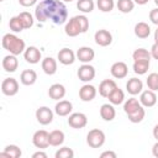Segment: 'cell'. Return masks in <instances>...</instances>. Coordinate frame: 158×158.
Returning <instances> with one entry per match:
<instances>
[{
	"label": "cell",
	"instance_id": "1",
	"mask_svg": "<svg viewBox=\"0 0 158 158\" xmlns=\"http://www.w3.org/2000/svg\"><path fill=\"white\" fill-rule=\"evenodd\" d=\"M35 16L40 22L52 21L54 25H63L68 19V10L59 0H43L36 6Z\"/></svg>",
	"mask_w": 158,
	"mask_h": 158
},
{
	"label": "cell",
	"instance_id": "2",
	"mask_svg": "<svg viewBox=\"0 0 158 158\" xmlns=\"http://www.w3.org/2000/svg\"><path fill=\"white\" fill-rule=\"evenodd\" d=\"M89 30V20L85 15H77L69 19L67 22L64 31L69 37H75L80 33H85Z\"/></svg>",
	"mask_w": 158,
	"mask_h": 158
},
{
	"label": "cell",
	"instance_id": "3",
	"mask_svg": "<svg viewBox=\"0 0 158 158\" xmlns=\"http://www.w3.org/2000/svg\"><path fill=\"white\" fill-rule=\"evenodd\" d=\"M1 43H2V47L6 51H9L11 54H15V56H19V54L23 53L25 49H26L25 41L21 40L20 37H17L14 33H6V35H4Z\"/></svg>",
	"mask_w": 158,
	"mask_h": 158
},
{
	"label": "cell",
	"instance_id": "4",
	"mask_svg": "<svg viewBox=\"0 0 158 158\" xmlns=\"http://www.w3.org/2000/svg\"><path fill=\"white\" fill-rule=\"evenodd\" d=\"M105 139H106V137H105L104 131H101L99 128H93L86 135V143L91 148H100V147H102L104 143H105Z\"/></svg>",
	"mask_w": 158,
	"mask_h": 158
},
{
	"label": "cell",
	"instance_id": "5",
	"mask_svg": "<svg viewBox=\"0 0 158 158\" xmlns=\"http://www.w3.org/2000/svg\"><path fill=\"white\" fill-rule=\"evenodd\" d=\"M32 143L38 149H44L49 146V133L44 130H38L32 136Z\"/></svg>",
	"mask_w": 158,
	"mask_h": 158
},
{
	"label": "cell",
	"instance_id": "6",
	"mask_svg": "<svg viewBox=\"0 0 158 158\" xmlns=\"http://www.w3.org/2000/svg\"><path fill=\"white\" fill-rule=\"evenodd\" d=\"M77 74H78V78H79L81 81L89 83V81H91V80L95 78L96 72H95V68H94L93 65H90L89 63H84L83 65L79 67Z\"/></svg>",
	"mask_w": 158,
	"mask_h": 158
},
{
	"label": "cell",
	"instance_id": "7",
	"mask_svg": "<svg viewBox=\"0 0 158 158\" xmlns=\"http://www.w3.org/2000/svg\"><path fill=\"white\" fill-rule=\"evenodd\" d=\"M1 91L6 96H14L19 93V83L15 78H6L1 83Z\"/></svg>",
	"mask_w": 158,
	"mask_h": 158
},
{
	"label": "cell",
	"instance_id": "8",
	"mask_svg": "<svg viewBox=\"0 0 158 158\" xmlns=\"http://www.w3.org/2000/svg\"><path fill=\"white\" fill-rule=\"evenodd\" d=\"M68 125L73 128H84L86 125H88V117L83 112H74V114H70L69 115V118H68Z\"/></svg>",
	"mask_w": 158,
	"mask_h": 158
},
{
	"label": "cell",
	"instance_id": "9",
	"mask_svg": "<svg viewBox=\"0 0 158 158\" xmlns=\"http://www.w3.org/2000/svg\"><path fill=\"white\" fill-rule=\"evenodd\" d=\"M94 40H95V43L98 46H100V47H107V46H110L112 43V35L107 30L101 28V30H98L95 32Z\"/></svg>",
	"mask_w": 158,
	"mask_h": 158
},
{
	"label": "cell",
	"instance_id": "10",
	"mask_svg": "<svg viewBox=\"0 0 158 158\" xmlns=\"http://www.w3.org/2000/svg\"><path fill=\"white\" fill-rule=\"evenodd\" d=\"M36 118L41 125H49L53 121V111L47 106H41L36 110Z\"/></svg>",
	"mask_w": 158,
	"mask_h": 158
},
{
	"label": "cell",
	"instance_id": "11",
	"mask_svg": "<svg viewBox=\"0 0 158 158\" xmlns=\"http://www.w3.org/2000/svg\"><path fill=\"white\" fill-rule=\"evenodd\" d=\"M23 57H25V60H26L27 63H30V64H36V63H38V62L41 60L42 53H41V51H40L37 47L30 46V47H27V48L25 49Z\"/></svg>",
	"mask_w": 158,
	"mask_h": 158
},
{
	"label": "cell",
	"instance_id": "12",
	"mask_svg": "<svg viewBox=\"0 0 158 158\" xmlns=\"http://www.w3.org/2000/svg\"><path fill=\"white\" fill-rule=\"evenodd\" d=\"M111 75L116 79H123L128 74V67L125 62H115L110 68Z\"/></svg>",
	"mask_w": 158,
	"mask_h": 158
},
{
	"label": "cell",
	"instance_id": "13",
	"mask_svg": "<svg viewBox=\"0 0 158 158\" xmlns=\"http://www.w3.org/2000/svg\"><path fill=\"white\" fill-rule=\"evenodd\" d=\"M59 63H62L63 65H70L75 62V58H77V54L69 49V48H62L59 52H58V56H57Z\"/></svg>",
	"mask_w": 158,
	"mask_h": 158
},
{
	"label": "cell",
	"instance_id": "14",
	"mask_svg": "<svg viewBox=\"0 0 158 158\" xmlns=\"http://www.w3.org/2000/svg\"><path fill=\"white\" fill-rule=\"evenodd\" d=\"M96 96V88L91 84H85L79 89V98L81 101H91Z\"/></svg>",
	"mask_w": 158,
	"mask_h": 158
},
{
	"label": "cell",
	"instance_id": "15",
	"mask_svg": "<svg viewBox=\"0 0 158 158\" xmlns=\"http://www.w3.org/2000/svg\"><path fill=\"white\" fill-rule=\"evenodd\" d=\"M139 102L143 107H152L156 105L157 102V95L153 90L148 89V90H144L141 93V96H139Z\"/></svg>",
	"mask_w": 158,
	"mask_h": 158
},
{
	"label": "cell",
	"instance_id": "16",
	"mask_svg": "<svg viewBox=\"0 0 158 158\" xmlns=\"http://www.w3.org/2000/svg\"><path fill=\"white\" fill-rule=\"evenodd\" d=\"M77 58L81 62V63H90L94 57H95V52L91 47H86V46H83L80 47L78 51H77Z\"/></svg>",
	"mask_w": 158,
	"mask_h": 158
},
{
	"label": "cell",
	"instance_id": "17",
	"mask_svg": "<svg viewBox=\"0 0 158 158\" xmlns=\"http://www.w3.org/2000/svg\"><path fill=\"white\" fill-rule=\"evenodd\" d=\"M116 88H117V84H116L115 80H112V79H105L99 85V94L102 98H107Z\"/></svg>",
	"mask_w": 158,
	"mask_h": 158
},
{
	"label": "cell",
	"instance_id": "18",
	"mask_svg": "<svg viewBox=\"0 0 158 158\" xmlns=\"http://www.w3.org/2000/svg\"><path fill=\"white\" fill-rule=\"evenodd\" d=\"M142 89H143V83L141 79L138 78H131L127 80L126 83V90L128 94L131 95H137V94H141L142 93Z\"/></svg>",
	"mask_w": 158,
	"mask_h": 158
},
{
	"label": "cell",
	"instance_id": "19",
	"mask_svg": "<svg viewBox=\"0 0 158 158\" xmlns=\"http://www.w3.org/2000/svg\"><path fill=\"white\" fill-rule=\"evenodd\" d=\"M19 67V60H17V56L15 54H7L2 59V68L5 69V72H9V73H14L16 72Z\"/></svg>",
	"mask_w": 158,
	"mask_h": 158
},
{
	"label": "cell",
	"instance_id": "20",
	"mask_svg": "<svg viewBox=\"0 0 158 158\" xmlns=\"http://www.w3.org/2000/svg\"><path fill=\"white\" fill-rule=\"evenodd\" d=\"M73 110V105L68 100H59L54 106V112L58 116H68Z\"/></svg>",
	"mask_w": 158,
	"mask_h": 158
},
{
	"label": "cell",
	"instance_id": "21",
	"mask_svg": "<svg viewBox=\"0 0 158 158\" xmlns=\"http://www.w3.org/2000/svg\"><path fill=\"white\" fill-rule=\"evenodd\" d=\"M48 95L51 99L53 100H60L65 96V88L63 84H59V83H56V84H52L48 89Z\"/></svg>",
	"mask_w": 158,
	"mask_h": 158
},
{
	"label": "cell",
	"instance_id": "22",
	"mask_svg": "<svg viewBox=\"0 0 158 158\" xmlns=\"http://www.w3.org/2000/svg\"><path fill=\"white\" fill-rule=\"evenodd\" d=\"M41 67L47 75H53L57 72V60L52 57H46L44 59H42Z\"/></svg>",
	"mask_w": 158,
	"mask_h": 158
},
{
	"label": "cell",
	"instance_id": "23",
	"mask_svg": "<svg viewBox=\"0 0 158 158\" xmlns=\"http://www.w3.org/2000/svg\"><path fill=\"white\" fill-rule=\"evenodd\" d=\"M36 80H37V73L33 69H25L20 75V81L26 86L33 85Z\"/></svg>",
	"mask_w": 158,
	"mask_h": 158
},
{
	"label": "cell",
	"instance_id": "24",
	"mask_svg": "<svg viewBox=\"0 0 158 158\" xmlns=\"http://www.w3.org/2000/svg\"><path fill=\"white\" fill-rule=\"evenodd\" d=\"M100 116L104 121H112L116 117V110L112 104H104L100 107Z\"/></svg>",
	"mask_w": 158,
	"mask_h": 158
},
{
	"label": "cell",
	"instance_id": "25",
	"mask_svg": "<svg viewBox=\"0 0 158 158\" xmlns=\"http://www.w3.org/2000/svg\"><path fill=\"white\" fill-rule=\"evenodd\" d=\"M64 132L60 130H53L52 132H49V146L53 147H58L60 144H63L64 142Z\"/></svg>",
	"mask_w": 158,
	"mask_h": 158
},
{
	"label": "cell",
	"instance_id": "26",
	"mask_svg": "<svg viewBox=\"0 0 158 158\" xmlns=\"http://www.w3.org/2000/svg\"><path fill=\"white\" fill-rule=\"evenodd\" d=\"M22 152L20 149V147H17L16 144H7L4 151L0 153L1 157H7V158H19L21 157Z\"/></svg>",
	"mask_w": 158,
	"mask_h": 158
},
{
	"label": "cell",
	"instance_id": "27",
	"mask_svg": "<svg viewBox=\"0 0 158 158\" xmlns=\"http://www.w3.org/2000/svg\"><path fill=\"white\" fill-rule=\"evenodd\" d=\"M135 35L138 37V38H147L149 35H151V27L148 23L146 22H138L136 23L135 26Z\"/></svg>",
	"mask_w": 158,
	"mask_h": 158
},
{
	"label": "cell",
	"instance_id": "28",
	"mask_svg": "<svg viewBox=\"0 0 158 158\" xmlns=\"http://www.w3.org/2000/svg\"><path fill=\"white\" fill-rule=\"evenodd\" d=\"M149 62L151 60H147V59H143V60H133V72L138 75H143L148 72L149 69Z\"/></svg>",
	"mask_w": 158,
	"mask_h": 158
},
{
	"label": "cell",
	"instance_id": "29",
	"mask_svg": "<svg viewBox=\"0 0 158 158\" xmlns=\"http://www.w3.org/2000/svg\"><path fill=\"white\" fill-rule=\"evenodd\" d=\"M141 106H142L141 102H139L136 98H130V99H127V100L125 101V104H123V111L126 112V115H130V114L135 112L136 110H138Z\"/></svg>",
	"mask_w": 158,
	"mask_h": 158
},
{
	"label": "cell",
	"instance_id": "30",
	"mask_svg": "<svg viewBox=\"0 0 158 158\" xmlns=\"http://www.w3.org/2000/svg\"><path fill=\"white\" fill-rule=\"evenodd\" d=\"M107 99H109L110 104H112V105H120V104H122L123 100H125V93H123L120 88H116V89L107 96Z\"/></svg>",
	"mask_w": 158,
	"mask_h": 158
},
{
	"label": "cell",
	"instance_id": "31",
	"mask_svg": "<svg viewBox=\"0 0 158 158\" xmlns=\"http://www.w3.org/2000/svg\"><path fill=\"white\" fill-rule=\"evenodd\" d=\"M94 1L93 0H78L77 2V7L79 11H81L83 14H89L94 10Z\"/></svg>",
	"mask_w": 158,
	"mask_h": 158
},
{
	"label": "cell",
	"instance_id": "32",
	"mask_svg": "<svg viewBox=\"0 0 158 158\" xmlns=\"http://www.w3.org/2000/svg\"><path fill=\"white\" fill-rule=\"evenodd\" d=\"M118 11H121L122 14H128L133 10L135 7V1L133 0H118L116 4Z\"/></svg>",
	"mask_w": 158,
	"mask_h": 158
},
{
	"label": "cell",
	"instance_id": "33",
	"mask_svg": "<svg viewBox=\"0 0 158 158\" xmlns=\"http://www.w3.org/2000/svg\"><path fill=\"white\" fill-rule=\"evenodd\" d=\"M17 16L20 17V20H21V22H22L25 30H26V28H31V27L33 26L35 20H33V16H32L30 12H27V11H22V12H20Z\"/></svg>",
	"mask_w": 158,
	"mask_h": 158
},
{
	"label": "cell",
	"instance_id": "34",
	"mask_svg": "<svg viewBox=\"0 0 158 158\" xmlns=\"http://www.w3.org/2000/svg\"><path fill=\"white\" fill-rule=\"evenodd\" d=\"M144 116H146V111H144L143 106H141V107H139L138 110H136L135 112H132V114L127 115L128 120H130V121H131L132 123H138V122L143 121Z\"/></svg>",
	"mask_w": 158,
	"mask_h": 158
},
{
	"label": "cell",
	"instance_id": "35",
	"mask_svg": "<svg viewBox=\"0 0 158 158\" xmlns=\"http://www.w3.org/2000/svg\"><path fill=\"white\" fill-rule=\"evenodd\" d=\"M9 27H10V30H11L12 32H15V33H19V32H21L22 30H25V27H23V25H22V22H21V20H20L19 16H14V17L10 19V21H9Z\"/></svg>",
	"mask_w": 158,
	"mask_h": 158
},
{
	"label": "cell",
	"instance_id": "36",
	"mask_svg": "<svg viewBox=\"0 0 158 158\" xmlns=\"http://www.w3.org/2000/svg\"><path fill=\"white\" fill-rule=\"evenodd\" d=\"M132 58L133 60H143V59L151 60V52H148L144 48H137L132 53Z\"/></svg>",
	"mask_w": 158,
	"mask_h": 158
},
{
	"label": "cell",
	"instance_id": "37",
	"mask_svg": "<svg viewBox=\"0 0 158 158\" xmlns=\"http://www.w3.org/2000/svg\"><path fill=\"white\" fill-rule=\"evenodd\" d=\"M96 6L102 12H110V11L114 10L115 2H114V0H98Z\"/></svg>",
	"mask_w": 158,
	"mask_h": 158
},
{
	"label": "cell",
	"instance_id": "38",
	"mask_svg": "<svg viewBox=\"0 0 158 158\" xmlns=\"http://www.w3.org/2000/svg\"><path fill=\"white\" fill-rule=\"evenodd\" d=\"M146 83H147L148 89H151L153 91H157L158 90V73H151V74H148Z\"/></svg>",
	"mask_w": 158,
	"mask_h": 158
},
{
	"label": "cell",
	"instance_id": "39",
	"mask_svg": "<svg viewBox=\"0 0 158 158\" xmlns=\"http://www.w3.org/2000/svg\"><path fill=\"white\" fill-rule=\"evenodd\" d=\"M54 157L56 158H73L74 157V151L69 147H62L56 152Z\"/></svg>",
	"mask_w": 158,
	"mask_h": 158
},
{
	"label": "cell",
	"instance_id": "40",
	"mask_svg": "<svg viewBox=\"0 0 158 158\" xmlns=\"http://www.w3.org/2000/svg\"><path fill=\"white\" fill-rule=\"evenodd\" d=\"M149 20L152 23L158 26V7L157 9H152L149 11Z\"/></svg>",
	"mask_w": 158,
	"mask_h": 158
},
{
	"label": "cell",
	"instance_id": "41",
	"mask_svg": "<svg viewBox=\"0 0 158 158\" xmlns=\"http://www.w3.org/2000/svg\"><path fill=\"white\" fill-rule=\"evenodd\" d=\"M151 57L158 60V43L157 42H154L153 46L151 47Z\"/></svg>",
	"mask_w": 158,
	"mask_h": 158
},
{
	"label": "cell",
	"instance_id": "42",
	"mask_svg": "<svg viewBox=\"0 0 158 158\" xmlns=\"http://www.w3.org/2000/svg\"><path fill=\"white\" fill-rule=\"evenodd\" d=\"M100 157H101V158H116L117 154H116L114 151H105V152H102V153L100 154Z\"/></svg>",
	"mask_w": 158,
	"mask_h": 158
},
{
	"label": "cell",
	"instance_id": "43",
	"mask_svg": "<svg viewBox=\"0 0 158 158\" xmlns=\"http://www.w3.org/2000/svg\"><path fill=\"white\" fill-rule=\"evenodd\" d=\"M36 2H37V0H19V4L22 5V6H25V7L33 6Z\"/></svg>",
	"mask_w": 158,
	"mask_h": 158
},
{
	"label": "cell",
	"instance_id": "44",
	"mask_svg": "<svg viewBox=\"0 0 158 158\" xmlns=\"http://www.w3.org/2000/svg\"><path fill=\"white\" fill-rule=\"evenodd\" d=\"M32 158H47V153L42 152V151H38V152H35L32 154Z\"/></svg>",
	"mask_w": 158,
	"mask_h": 158
},
{
	"label": "cell",
	"instance_id": "45",
	"mask_svg": "<svg viewBox=\"0 0 158 158\" xmlns=\"http://www.w3.org/2000/svg\"><path fill=\"white\" fill-rule=\"evenodd\" d=\"M152 154L158 158V141H157V142L153 144V147H152Z\"/></svg>",
	"mask_w": 158,
	"mask_h": 158
},
{
	"label": "cell",
	"instance_id": "46",
	"mask_svg": "<svg viewBox=\"0 0 158 158\" xmlns=\"http://www.w3.org/2000/svg\"><path fill=\"white\" fill-rule=\"evenodd\" d=\"M153 137H154V138L158 141V123H157V125L153 127Z\"/></svg>",
	"mask_w": 158,
	"mask_h": 158
},
{
	"label": "cell",
	"instance_id": "47",
	"mask_svg": "<svg viewBox=\"0 0 158 158\" xmlns=\"http://www.w3.org/2000/svg\"><path fill=\"white\" fill-rule=\"evenodd\" d=\"M136 4H138V5H146L147 2H148V0H133Z\"/></svg>",
	"mask_w": 158,
	"mask_h": 158
},
{
	"label": "cell",
	"instance_id": "48",
	"mask_svg": "<svg viewBox=\"0 0 158 158\" xmlns=\"http://www.w3.org/2000/svg\"><path fill=\"white\" fill-rule=\"evenodd\" d=\"M154 42L158 43V27H157V30L154 31Z\"/></svg>",
	"mask_w": 158,
	"mask_h": 158
},
{
	"label": "cell",
	"instance_id": "49",
	"mask_svg": "<svg viewBox=\"0 0 158 158\" xmlns=\"http://www.w3.org/2000/svg\"><path fill=\"white\" fill-rule=\"evenodd\" d=\"M63 1H65V2H72L73 0H63Z\"/></svg>",
	"mask_w": 158,
	"mask_h": 158
},
{
	"label": "cell",
	"instance_id": "50",
	"mask_svg": "<svg viewBox=\"0 0 158 158\" xmlns=\"http://www.w3.org/2000/svg\"><path fill=\"white\" fill-rule=\"evenodd\" d=\"M154 4H156V5L158 6V0H154Z\"/></svg>",
	"mask_w": 158,
	"mask_h": 158
},
{
	"label": "cell",
	"instance_id": "51",
	"mask_svg": "<svg viewBox=\"0 0 158 158\" xmlns=\"http://www.w3.org/2000/svg\"><path fill=\"white\" fill-rule=\"evenodd\" d=\"M0 1H4V0H0Z\"/></svg>",
	"mask_w": 158,
	"mask_h": 158
}]
</instances>
